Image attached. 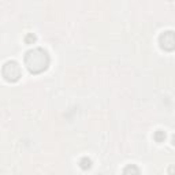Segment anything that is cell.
I'll use <instances>...</instances> for the list:
<instances>
[{
	"label": "cell",
	"mask_w": 175,
	"mask_h": 175,
	"mask_svg": "<svg viewBox=\"0 0 175 175\" xmlns=\"http://www.w3.org/2000/svg\"><path fill=\"white\" fill-rule=\"evenodd\" d=\"M124 174H127V172H135V174H139V170L137 167H134V165H129V167H126L123 170Z\"/></svg>",
	"instance_id": "2"
},
{
	"label": "cell",
	"mask_w": 175,
	"mask_h": 175,
	"mask_svg": "<svg viewBox=\"0 0 175 175\" xmlns=\"http://www.w3.org/2000/svg\"><path fill=\"white\" fill-rule=\"evenodd\" d=\"M79 165H81V168H82V170H88V168H90V167H92V161H90L89 159H82Z\"/></svg>",
	"instance_id": "1"
}]
</instances>
